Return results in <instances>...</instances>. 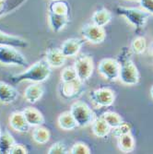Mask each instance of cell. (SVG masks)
Masks as SVG:
<instances>
[{"label":"cell","mask_w":153,"mask_h":154,"mask_svg":"<svg viewBox=\"0 0 153 154\" xmlns=\"http://www.w3.org/2000/svg\"><path fill=\"white\" fill-rule=\"evenodd\" d=\"M52 74V67L45 59H41L21 73L12 75L9 77L13 84H19L24 81H30L32 83H41L47 80Z\"/></svg>","instance_id":"obj_1"},{"label":"cell","mask_w":153,"mask_h":154,"mask_svg":"<svg viewBox=\"0 0 153 154\" xmlns=\"http://www.w3.org/2000/svg\"><path fill=\"white\" fill-rule=\"evenodd\" d=\"M120 64L119 80L127 86H135L139 82V71L131 58V50L124 47L117 57Z\"/></svg>","instance_id":"obj_2"},{"label":"cell","mask_w":153,"mask_h":154,"mask_svg":"<svg viewBox=\"0 0 153 154\" xmlns=\"http://www.w3.org/2000/svg\"><path fill=\"white\" fill-rule=\"evenodd\" d=\"M117 15L126 19L134 28L136 33H140L150 17V14L145 11L143 8H127L117 6L115 8Z\"/></svg>","instance_id":"obj_3"},{"label":"cell","mask_w":153,"mask_h":154,"mask_svg":"<svg viewBox=\"0 0 153 154\" xmlns=\"http://www.w3.org/2000/svg\"><path fill=\"white\" fill-rule=\"evenodd\" d=\"M70 113L72 114L77 127L78 128H86L91 125L93 120L96 118L94 112L91 108L86 103L80 101H76L70 106Z\"/></svg>","instance_id":"obj_4"},{"label":"cell","mask_w":153,"mask_h":154,"mask_svg":"<svg viewBox=\"0 0 153 154\" xmlns=\"http://www.w3.org/2000/svg\"><path fill=\"white\" fill-rule=\"evenodd\" d=\"M0 64L26 67L29 62L18 48L12 46H0Z\"/></svg>","instance_id":"obj_5"},{"label":"cell","mask_w":153,"mask_h":154,"mask_svg":"<svg viewBox=\"0 0 153 154\" xmlns=\"http://www.w3.org/2000/svg\"><path fill=\"white\" fill-rule=\"evenodd\" d=\"M85 91L86 88L84 82H82L78 79L68 82H62L59 87L61 96L67 101L78 99L85 92Z\"/></svg>","instance_id":"obj_6"},{"label":"cell","mask_w":153,"mask_h":154,"mask_svg":"<svg viewBox=\"0 0 153 154\" xmlns=\"http://www.w3.org/2000/svg\"><path fill=\"white\" fill-rule=\"evenodd\" d=\"M79 32L83 39L92 45H100L103 43L106 38L104 28L99 27L91 22L83 25L80 28Z\"/></svg>","instance_id":"obj_7"},{"label":"cell","mask_w":153,"mask_h":154,"mask_svg":"<svg viewBox=\"0 0 153 154\" xmlns=\"http://www.w3.org/2000/svg\"><path fill=\"white\" fill-rule=\"evenodd\" d=\"M90 98L93 104L98 108L112 106L115 100V94L110 88H99L90 93Z\"/></svg>","instance_id":"obj_8"},{"label":"cell","mask_w":153,"mask_h":154,"mask_svg":"<svg viewBox=\"0 0 153 154\" xmlns=\"http://www.w3.org/2000/svg\"><path fill=\"white\" fill-rule=\"evenodd\" d=\"M98 72L108 81H115L119 79L120 64L117 59L103 58L99 62Z\"/></svg>","instance_id":"obj_9"},{"label":"cell","mask_w":153,"mask_h":154,"mask_svg":"<svg viewBox=\"0 0 153 154\" xmlns=\"http://www.w3.org/2000/svg\"><path fill=\"white\" fill-rule=\"evenodd\" d=\"M73 66L76 70L78 79L84 83L89 80L93 74L94 64L92 57L90 55H82L78 57Z\"/></svg>","instance_id":"obj_10"},{"label":"cell","mask_w":153,"mask_h":154,"mask_svg":"<svg viewBox=\"0 0 153 154\" xmlns=\"http://www.w3.org/2000/svg\"><path fill=\"white\" fill-rule=\"evenodd\" d=\"M84 39L80 38H69L64 41L61 45L60 50L63 54L67 57H73L78 54L82 46L84 45Z\"/></svg>","instance_id":"obj_11"},{"label":"cell","mask_w":153,"mask_h":154,"mask_svg":"<svg viewBox=\"0 0 153 154\" xmlns=\"http://www.w3.org/2000/svg\"><path fill=\"white\" fill-rule=\"evenodd\" d=\"M19 98L18 90L11 84L5 81H0V103L3 104H10Z\"/></svg>","instance_id":"obj_12"},{"label":"cell","mask_w":153,"mask_h":154,"mask_svg":"<svg viewBox=\"0 0 153 154\" xmlns=\"http://www.w3.org/2000/svg\"><path fill=\"white\" fill-rule=\"evenodd\" d=\"M0 46H12L15 48H25L28 42L24 38L17 35L7 33L0 31Z\"/></svg>","instance_id":"obj_13"},{"label":"cell","mask_w":153,"mask_h":154,"mask_svg":"<svg viewBox=\"0 0 153 154\" xmlns=\"http://www.w3.org/2000/svg\"><path fill=\"white\" fill-rule=\"evenodd\" d=\"M10 128L19 133H27L30 130V125L26 121L22 112H14L8 118Z\"/></svg>","instance_id":"obj_14"},{"label":"cell","mask_w":153,"mask_h":154,"mask_svg":"<svg viewBox=\"0 0 153 154\" xmlns=\"http://www.w3.org/2000/svg\"><path fill=\"white\" fill-rule=\"evenodd\" d=\"M44 93V87L41 83H32V85L28 86L24 91L25 100L31 103L35 104L38 103Z\"/></svg>","instance_id":"obj_15"},{"label":"cell","mask_w":153,"mask_h":154,"mask_svg":"<svg viewBox=\"0 0 153 154\" xmlns=\"http://www.w3.org/2000/svg\"><path fill=\"white\" fill-rule=\"evenodd\" d=\"M44 59L52 68H58L64 66L66 57L63 54L60 48H49L46 50Z\"/></svg>","instance_id":"obj_16"},{"label":"cell","mask_w":153,"mask_h":154,"mask_svg":"<svg viewBox=\"0 0 153 154\" xmlns=\"http://www.w3.org/2000/svg\"><path fill=\"white\" fill-rule=\"evenodd\" d=\"M22 114L26 121L28 122V124L30 125V127H32V128L40 127V125H43L45 122L43 114L36 108L26 107L22 111Z\"/></svg>","instance_id":"obj_17"},{"label":"cell","mask_w":153,"mask_h":154,"mask_svg":"<svg viewBox=\"0 0 153 154\" xmlns=\"http://www.w3.org/2000/svg\"><path fill=\"white\" fill-rule=\"evenodd\" d=\"M112 18H113L112 12L108 10L107 8H103L100 9H97L93 12L90 20H91V23L99 27L104 28L111 22Z\"/></svg>","instance_id":"obj_18"},{"label":"cell","mask_w":153,"mask_h":154,"mask_svg":"<svg viewBox=\"0 0 153 154\" xmlns=\"http://www.w3.org/2000/svg\"><path fill=\"white\" fill-rule=\"evenodd\" d=\"M69 22L68 16L57 15L49 12L48 13V23L51 30L54 32H60L63 31Z\"/></svg>","instance_id":"obj_19"},{"label":"cell","mask_w":153,"mask_h":154,"mask_svg":"<svg viewBox=\"0 0 153 154\" xmlns=\"http://www.w3.org/2000/svg\"><path fill=\"white\" fill-rule=\"evenodd\" d=\"M91 130L95 137L104 138L110 134L111 128L106 123V121L102 116H100V117H96L91 123Z\"/></svg>","instance_id":"obj_20"},{"label":"cell","mask_w":153,"mask_h":154,"mask_svg":"<svg viewBox=\"0 0 153 154\" xmlns=\"http://www.w3.org/2000/svg\"><path fill=\"white\" fill-rule=\"evenodd\" d=\"M58 127L65 131H71L77 128V123L70 113V111H66L60 114L57 118Z\"/></svg>","instance_id":"obj_21"},{"label":"cell","mask_w":153,"mask_h":154,"mask_svg":"<svg viewBox=\"0 0 153 154\" xmlns=\"http://www.w3.org/2000/svg\"><path fill=\"white\" fill-rule=\"evenodd\" d=\"M118 149L124 153H130L135 149V139L133 136L128 133L118 137Z\"/></svg>","instance_id":"obj_22"},{"label":"cell","mask_w":153,"mask_h":154,"mask_svg":"<svg viewBox=\"0 0 153 154\" xmlns=\"http://www.w3.org/2000/svg\"><path fill=\"white\" fill-rule=\"evenodd\" d=\"M16 143L13 136L8 131H3L0 134V154H9L13 145Z\"/></svg>","instance_id":"obj_23"},{"label":"cell","mask_w":153,"mask_h":154,"mask_svg":"<svg viewBox=\"0 0 153 154\" xmlns=\"http://www.w3.org/2000/svg\"><path fill=\"white\" fill-rule=\"evenodd\" d=\"M51 137V134L49 130L44 127H35L34 129L32 130V139L33 141L37 144L44 145L46 144Z\"/></svg>","instance_id":"obj_24"},{"label":"cell","mask_w":153,"mask_h":154,"mask_svg":"<svg viewBox=\"0 0 153 154\" xmlns=\"http://www.w3.org/2000/svg\"><path fill=\"white\" fill-rule=\"evenodd\" d=\"M49 12L57 14V15L68 16L69 14V6L65 0H57V1H52L48 8Z\"/></svg>","instance_id":"obj_25"},{"label":"cell","mask_w":153,"mask_h":154,"mask_svg":"<svg viewBox=\"0 0 153 154\" xmlns=\"http://www.w3.org/2000/svg\"><path fill=\"white\" fill-rule=\"evenodd\" d=\"M130 50L136 54H142L147 50V40L143 36H137L131 43Z\"/></svg>","instance_id":"obj_26"},{"label":"cell","mask_w":153,"mask_h":154,"mask_svg":"<svg viewBox=\"0 0 153 154\" xmlns=\"http://www.w3.org/2000/svg\"><path fill=\"white\" fill-rule=\"evenodd\" d=\"M102 117L106 121V123L109 125L111 129L116 128L117 125H119L123 122L122 117L118 114L115 113V112H111V111L105 112V113L102 116Z\"/></svg>","instance_id":"obj_27"},{"label":"cell","mask_w":153,"mask_h":154,"mask_svg":"<svg viewBox=\"0 0 153 154\" xmlns=\"http://www.w3.org/2000/svg\"><path fill=\"white\" fill-rule=\"evenodd\" d=\"M131 128H132V127H131V125L129 123L122 122L119 125H117L116 128H113V130H111V131H112V135L115 137L118 138L121 136H124V135H126V134L130 133Z\"/></svg>","instance_id":"obj_28"},{"label":"cell","mask_w":153,"mask_h":154,"mask_svg":"<svg viewBox=\"0 0 153 154\" xmlns=\"http://www.w3.org/2000/svg\"><path fill=\"white\" fill-rule=\"evenodd\" d=\"M61 81L62 82H68V81H72L78 79L77 73L74 66H66L65 67L61 74H60Z\"/></svg>","instance_id":"obj_29"},{"label":"cell","mask_w":153,"mask_h":154,"mask_svg":"<svg viewBox=\"0 0 153 154\" xmlns=\"http://www.w3.org/2000/svg\"><path fill=\"white\" fill-rule=\"evenodd\" d=\"M69 153H71V154H90V149L85 143L76 142L71 147Z\"/></svg>","instance_id":"obj_30"},{"label":"cell","mask_w":153,"mask_h":154,"mask_svg":"<svg viewBox=\"0 0 153 154\" xmlns=\"http://www.w3.org/2000/svg\"><path fill=\"white\" fill-rule=\"evenodd\" d=\"M48 154H65L67 153V149L65 143L62 141H57L54 143L48 149Z\"/></svg>","instance_id":"obj_31"},{"label":"cell","mask_w":153,"mask_h":154,"mask_svg":"<svg viewBox=\"0 0 153 154\" xmlns=\"http://www.w3.org/2000/svg\"><path fill=\"white\" fill-rule=\"evenodd\" d=\"M138 1L141 8L149 13L150 15H153V0H138Z\"/></svg>","instance_id":"obj_32"},{"label":"cell","mask_w":153,"mask_h":154,"mask_svg":"<svg viewBox=\"0 0 153 154\" xmlns=\"http://www.w3.org/2000/svg\"><path fill=\"white\" fill-rule=\"evenodd\" d=\"M28 149L22 145V144H17L15 143L11 148L9 154H27Z\"/></svg>","instance_id":"obj_33"},{"label":"cell","mask_w":153,"mask_h":154,"mask_svg":"<svg viewBox=\"0 0 153 154\" xmlns=\"http://www.w3.org/2000/svg\"><path fill=\"white\" fill-rule=\"evenodd\" d=\"M6 8V0H0V14H1Z\"/></svg>","instance_id":"obj_34"},{"label":"cell","mask_w":153,"mask_h":154,"mask_svg":"<svg viewBox=\"0 0 153 154\" xmlns=\"http://www.w3.org/2000/svg\"><path fill=\"white\" fill-rule=\"evenodd\" d=\"M150 97L152 98V100H153V86L150 89Z\"/></svg>","instance_id":"obj_35"},{"label":"cell","mask_w":153,"mask_h":154,"mask_svg":"<svg viewBox=\"0 0 153 154\" xmlns=\"http://www.w3.org/2000/svg\"><path fill=\"white\" fill-rule=\"evenodd\" d=\"M52 1H57V0H52Z\"/></svg>","instance_id":"obj_36"},{"label":"cell","mask_w":153,"mask_h":154,"mask_svg":"<svg viewBox=\"0 0 153 154\" xmlns=\"http://www.w3.org/2000/svg\"><path fill=\"white\" fill-rule=\"evenodd\" d=\"M0 134H1V129H0Z\"/></svg>","instance_id":"obj_37"}]
</instances>
